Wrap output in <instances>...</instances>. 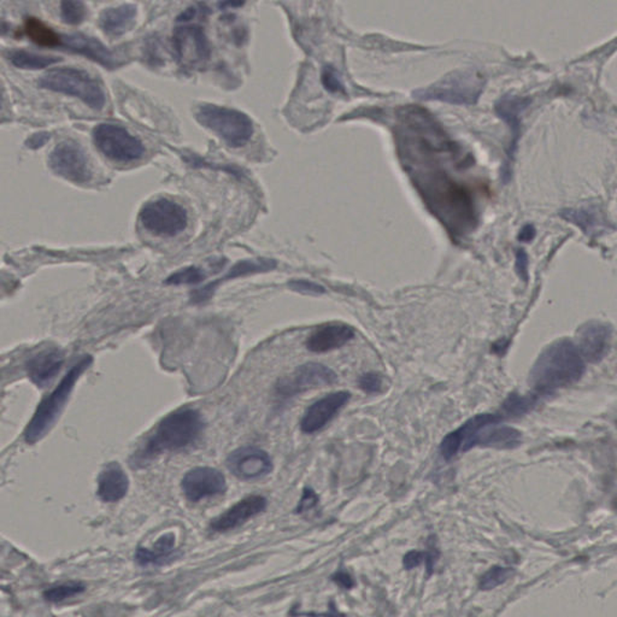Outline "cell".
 Segmentation results:
<instances>
[{"mask_svg": "<svg viewBox=\"0 0 617 617\" xmlns=\"http://www.w3.org/2000/svg\"><path fill=\"white\" fill-rule=\"evenodd\" d=\"M203 428L202 415L196 409L181 408L170 412L132 456V465L143 467L160 455L189 447L198 439Z\"/></svg>", "mask_w": 617, "mask_h": 617, "instance_id": "obj_1", "label": "cell"}, {"mask_svg": "<svg viewBox=\"0 0 617 617\" xmlns=\"http://www.w3.org/2000/svg\"><path fill=\"white\" fill-rule=\"evenodd\" d=\"M586 369L576 344L562 339L539 355L530 369V383L539 394L555 392L579 382Z\"/></svg>", "mask_w": 617, "mask_h": 617, "instance_id": "obj_2", "label": "cell"}, {"mask_svg": "<svg viewBox=\"0 0 617 617\" xmlns=\"http://www.w3.org/2000/svg\"><path fill=\"white\" fill-rule=\"evenodd\" d=\"M93 358L91 356H85L67 373L62 382L59 386L45 398L44 401L39 404L37 410H35L33 418L24 430V439L28 444H35L41 441L42 437L50 432V429L55 426L57 419L62 414L63 409L66 408L68 401L73 393V390L78 379L84 374L89 367H91Z\"/></svg>", "mask_w": 617, "mask_h": 617, "instance_id": "obj_3", "label": "cell"}, {"mask_svg": "<svg viewBox=\"0 0 617 617\" xmlns=\"http://www.w3.org/2000/svg\"><path fill=\"white\" fill-rule=\"evenodd\" d=\"M485 81L474 70L454 71L428 87L416 89L412 97L421 102H441L452 106H474Z\"/></svg>", "mask_w": 617, "mask_h": 617, "instance_id": "obj_4", "label": "cell"}, {"mask_svg": "<svg viewBox=\"0 0 617 617\" xmlns=\"http://www.w3.org/2000/svg\"><path fill=\"white\" fill-rule=\"evenodd\" d=\"M196 120L220 136L228 146L242 147L253 135V122L242 111L231 107L202 104L197 107Z\"/></svg>", "mask_w": 617, "mask_h": 617, "instance_id": "obj_5", "label": "cell"}, {"mask_svg": "<svg viewBox=\"0 0 617 617\" xmlns=\"http://www.w3.org/2000/svg\"><path fill=\"white\" fill-rule=\"evenodd\" d=\"M38 85L49 91L73 96L95 110L103 109L106 106V92L102 85L85 70L75 68L52 69L42 75Z\"/></svg>", "mask_w": 617, "mask_h": 617, "instance_id": "obj_6", "label": "cell"}, {"mask_svg": "<svg viewBox=\"0 0 617 617\" xmlns=\"http://www.w3.org/2000/svg\"><path fill=\"white\" fill-rule=\"evenodd\" d=\"M92 136L100 152L115 162H134L145 152L143 143L121 125L98 124L93 129Z\"/></svg>", "mask_w": 617, "mask_h": 617, "instance_id": "obj_7", "label": "cell"}, {"mask_svg": "<svg viewBox=\"0 0 617 617\" xmlns=\"http://www.w3.org/2000/svg\"><path fill=\"white\" fill-rule=\"evenodd\" d=\"M143 227L159 236H175L188 227V213L180 204L167 198L150 200L142 207Z\"/></svg>", "mask_w": 617, "mask_h": 617, "instance_id": "obj_8", "label": "cell"}, {"mask_svg": "<svg viewBox=\"0 0 617 617\" xmlns=\"http://www.w3.org/2000/svg\"><path fill=\"white\" fill-rule=\"evenodd\" d=\"M49 166L53 173L74 182L86 184L92 179L91 163L84 147L74 140H63L50 153Z\"/></svg>", "mask_w": 617, "mask_h": 617, "instance_id": "obj_9", "label": "cell"}, {"mask_svg": "<svg viewBox=\"0 0 617 617\" xmlns=\"http://www.w3.org/2000/svg\"><path fill=\"white\" fill-rule=\"evenodd\" d=\"M338 379L335 371L327 365L320 364H305L299 365L292 375L280 380L276 390L282 397H293L308 390L332 385Z\"/></svg>", "mask_w": 617, "mask_h": 617, "instance_id": "obj_10", "label": "cell"}, {"mask_svg": "<svg viewBox=\"0 0 617 617\" xmlns=\"http://www.w3.org/2000/svg\"><path fill=\"white\" fill-rule=\"evenodd\" d=\"M173 45L178 60L182 66H203L210 59L209 41L198 26L177 28L173 35Z\"/></svg>", "mask_w": 617, "mask_h": 617, "instance_id": "obj_11", "label": "cell"}, {"mask_svg": "<svg viewBox=\"0 0 617 617\" xmlns=\"http://www.w3.org/2000/svg\"><path fill=\"white\" fill-rule=\"evenodd\" d=\"M182 491L189 501L197 502L206 498L220 496L227 490L225 475L217 469L197 467L184 476L181 483Z\"/></svg>", "mask_w": 617, "mask_h": 617, "instance_id": "obj_12", "label": "cell"}, {"mask_svg": "<svg viewBox=\"0 0 617 617\" xmlns=\"http://www.w3.org/2000/svg\"><path fill=\"white\" fill-rule=\"evenodd\" d=\"M227 467L238 479L256 480L272 471V461L271 456L262 448L246 447L228 456Z\"/></svg>", "mask_w": 617, "mask_h": 617, "instance_id": "obj_13", "label": "cell"}, {"mask_svg": "<svg viewBox=\"0 0 617 617\" xmlns=\"http://www.w3.org/2000/svg\"><path fill=\"white\" fill-rule=\"evenodd\" d=\"M502 419V416L494 414H480L469 419L459 428L448 433L440 444V454L447 461L454 458L459 452H465L474 447L476 432L487 423Z\"/></svg>", "mask_w": 617, "mask_h": 617, "instance_id": "obj_14", "label": "cell"}, {"mask_svg": "<svg viewBox=\"0 0 617 617\" xmlns=\"http://www.w3.org/2000/svg\"><path fill=\"white\" fill-rule=\"evenodd\" d=\"M350 398V392L339 391V392L328 394V396L321 398L320 401H315L308 408L303 419H301V430L307 434L318 432L338 414L340 409L349 403Z\"/></svg>", "mask_w": 617, "mask_h": 617, "instance_id": "obj_15", "label": "cell"}, {"mask_svg": "<svg viewBox=\"0 0 617 617\" xmlns=\"http://www.w3.org/2000/svg\"><path fill=\"white\" fill-rule=\"evenodd\" d=\"M276 265H278V263H276L275 260L264 257L239 261L238 263H235L231 269H229L227 274H225L220 279L215 280V281L209 283V285L202 287V289L192 292L191 300L196 304L204 303V301L209 300L210 298L214 296V293L216 292V290L222 285V283L229 281V280L242 278V276L272 272L274 271Z\"/></svg>", "mask_w": 617, "mask_h": 617, "instance_id": "obj_16", "label": "cell"}, {"mask_svg": "<svg viewBox=\"0 0 617 617\" xmlns=\"http://www.w3.org/2000/svg\"><path fill=\"white\" fill-rule=\"evenodd\" d=\"M60 46L71 52L87 57L93 62L99 63L107 69H115L122 64L116 53L106 48L98 39L88 37V35L81 33L64 35L60 37Z\"/></svg>", "mask_w": 617, "mask_h": 617, "instance_id": "obj_17", "label": "cell"}, {"mask_svg": "<svg viewBox=\"0 0 617 617\" xmlns=\"http://www.w3.org/2000/svg\"><path fill=\"white\" fill-rule=\"evenodd\" d=\"M267 508V500L262 496H249L233 505L224 514L213 520L210 529L214 532H228L244 525Z\"/></svg>", "mask_w": 617, "mask_h": 617, "instance_id": "obj_18", "label": "cell"}, {"mask_svg": "<svg viewBox=\"0 0 617 617\" xmlns=\"http://www.w3.org/2000/svg\"><path fill=\"white\" fill-rule=\"evenodd\" d=\"M610 329L601 322H590L577 332V349L585 361L599 362L609 350Z\"/></svg>", "mask_w": 617, "mask_h": 617, "instance_id": "obj_19", "label": "cell"}, {"mask_svg": "<svg viewBox=\"0 0 617 617\" xmlns=\"http://www.w3.org/2000/svg\"><path fill=\"white\" fill-rule=\"evenodd\" d=\"M354 336L355 331L350 326L343 324L322 326L308 336L307 349L315 354L328 353V351L345 345Z\"/></svg>", "mask_w": 617, "mask_h": 617, "instance_id": "obj_20", "label": "cell"}, {"mask_svg": "<svg viewBox=\"0 0 617 617\" xmlns=\"http://www.w3.org/2000/svg\"><path fill=\"white\" fill-rule=\"evenodd\" d=\"M501 422L502 419H496L483 426L476 432L474 447L500 448V450L518 447L521 444V433L512 427L501 425Z\"/></svg>", "mask_w": 617, "mask_h": 617, "instance_id": "obj_21", "label": "cell"}, {"mask_svg": "<svg viewBox=\"0 0 617 617\" xmlns=\"http://www.w3.org/2000/svg\"><path fill=\"white\" fill-rule=\"evenodd\" d=\"M129 480L117 462L107 463L98 476V497L106 503H115L125 497Z\"/></svg>", "mask_w": 617, "mask_h": 617, "instance_id": "obj_22", "label": "cell"}, {"mask_svg": "<svg viewBox=\"0 0 617 617\" xmlns=\"http://www.w3.org/2000/svg\"><path fill=\"white\" fill-rule=\"evenodd\" d=\"M63 364L64 355L62 351L59 349L41 351L28 361V376L38 387H45L59 374Z\"/></svg>", "mask_w": 617, "mask_h": 617, "instance_id": "obj_23", "label": "cell"}, {"mask_svg": "<svg viewBox=\"0 0 617 617\" xmlns=\"http://www.w3.org/2000/svg\"><path fill=\"white\" fill-rule=\"evenodd\" d=\"M530 104V100L527 98H521L518 96H504L498 100L496 104V113L502 120L507 122L509 127L511 129V152H509V159L514 154L516 149V143H518L520 136V115L527 109Z\"/></svg>", "mask_w": 617, "mask_h": 617, "instance_id": "obj_24", "label": "cell"}, {"mask_svg": "<svg viewBox=\"0 0 617 617\" xmlns=\"http://www.w3.org/2000/svg\"><path fill=\"white\" fill-rule=\"evenodd\" d=\"M136 19V6L124 5L116 8L104 10L100 14L99 24L104 33L111 37H118L132 30Z\"/></svg>", "mask_w": 617, "mask_h": 617, "instance_id": "obj_25", "label": "cell"}, {"mask_svg": "<svg viewBox=\"0 0 617 617\" xmlns=\"http://www.w3.org/2000/svg\"><path fill=\"white\" fill-rule=\"evenodd\" d=\"M562 217L583 229L586 235H598L608 228L604 215L595 207L562 211Z\"/></svg>", "mask_w": 617, "mask_h": 617, "instance_id": "obj_26", "label": "cell"}, {"mask_svg": "<svg viewBox=\"0 0 617 617\" xmlns=\"http://www.w3.org/2000/svg\"><path fill=\"white\" fill-rule=\"evenodd\" d=\"M174 548V534H166V536H162L157 540L153 548H139L136 550L135 559L140 566H143L164 565L173 556Z\"/></svg>", "mask_w": 617, "mask_h": 617, "instance_id": "obj_27", "label": "cell"}, {"mask_svg": "<svg viewBox=\"0 0 617 617\" xmlns=\"http://www.w3.org/2000/svg\"><path fill=\"white\" fill-rule=\"evenodd\" d=\"M24 31L32 41L41 46H60V37L41 20L28 17L24 23Z\"/></svg>", "mask_w": 617, "mask_h": 617, "instance_id": "obj_28", "label": "cell"}, {"mask_svg": "<svg viewBox=\"0 0 617 617\" xmlns=\"http://www.w3.org/2000/svg\"><path fill=\"white\" fill-rule=\"evenodd\" d=\"M10 60L14 66L20 68V69L38 70L53 66V64L59 63L60 60L57 57L38 55V53L24 51V50H17V51L10 53Z\"/></svg>", "mask_w": 617, "mask_h": 617, "instance_id": "obj_29", "label": "cell"}, {"mask_svg": "<svg viewBox=\"0 0 617 617\" xmlns=\"http://www.w3.org/2000/svg\"><path fill=\"white\" fill-rule=\"evenodd\" d=\"M84 591V585L77 583V581H70V583L60 584L48 588L45 591L44 597L49 602L60 603L66 601L68 598L74 597V595L80 594Z\"/></svg>", "mask_w": 617, "mask_h": 617, "instance_id": "obj_30", "label": "cell"}, {"mask_svg": "<svg viewBox=\"0 0 617 617\" xmlns=\"http://www.w3.org/2000/svg\"><path fill=\"white\" fill-rule=\"evenodd\" d=\"M512 576H514V570L511 568L500 566H493L480 579L479 587L483 591L493 590V588L501 586L505 581L511 579Z\"/></svg>", "mask_w": 617, "mask_h": 617, "instance_id": "obj_31", "label": "cell"}, {"mask_svg": "<svg viewBox=\"0 0 617 617\" xmlns=\"http://www.w3.org/2000/svg\"><path fill=\"white\" fill-rule=\"evenodd\" d=\"M207 279L206 272L198 267H188L171 274L166 280L167 285H197Z\"/></svg>", "mask_w": 617, "mask_h": 617, "instance_id": "obj_32", "label": "cell"}, {"mask_svg": "<svg viewBox=\"0 0 617 617\" xmlns=\"http://www.w3.org/2000/svg\"><path fill=\"white\" fill-rule=\"evenodd\" d=\"M60 16L64 23L68 24H80L86 17V8L84 3L68 0L60 5Z\"/></svg>", "mask_w": 617, "mask_h": 617, "instance_id": "obj_33", "label": "cell"}, {"mask_svg": "<svg viewBox=\"0 0 617 617\" xmlns=\"http://www.w3.org/2000/svg\"><path fill=\"white\" fill-rule=\"evenodd\" d=\"M321 81L329 93H345V87L335 68L325 67L322 70Z\"/></svg>", "mask_w": 617, "mask_h": 617, "instance_id": "obj_34", "label": "cell"}, {"mask_svg": "<svg viewBox=\"0 0 617 617\" xmlns=\"http://www.w3.org/2000/svg\"><path fill=\"white\" fill-rule=\"evenodd\" d=\"M289 287L294 292L300 294H307V296H320L326 293L324 286L318 285L317 282L308 281V280H292L289 282Z\"/></svg>", "mask_w": 617, "mask_h": 617, "instance_id": "obj_35", "label": "cell"}, {"mask_svg": "<svg viewBox=\"0 0 617 617\" xmlns=\"http://www.w3.org/2000/svg\"><path fill=\"white\" fill-rule=\"evenodd\" d=\"M358 386L365 393L375 394L382 391V380L378 373H365L358 379Z\"/></svg>", "mask_w": 617, "mask_h": 617, "instance_id": "obj_36", "label": "cell"}, {"mask_svg": "<svg viewBox=\"0 0 617 617\" xmlns=\"http://www.w3.org/2000/svg\"><path fill=\"white\" fill-rule=\"evenodd\" d=\"M532 408V401L526 400V398H520L511 396L504 404V411L509 415H521L522 412Z\"/></svg>", "mask_w": 617, "mask_h": 617, "instance_id": "obj_37", "label": "cell"}, {"mask_svg": "<svg viewBox=\"0 0 617 617\" xmlns=\"http://www.w3.org/2000/svg\"><path fill=\"white\" fill-rule=\"evenodd\" d=\"M318 504V496L317 493H315L314 490H311L310 487H305L303 491V496L300 498L299 504H298L296 511L298 514H304V512L311 511V509L317 507Z\"/></svg>", "mask_w": 617, "mask_h": 617, "instance_id": "obj_38", "label": "cell"}, {"mask_svg": "<svg viewBox=\"0 0 617 617\" xmlns=\"http://www.w3.org/2000/svg\"><path fill=\"white\" fill-rule=\"evenodd\" d=\"M422 562H426V552L418 550L409 551L403 558L404 568L408 570L418 568Z\"/></svg>", "mask_w": 617, "mask_h": 617, "instance_id": "obj_39", "label": "cell"}, {"mask_svg": "<svg viewBox=\"0 0 617 617\" xmlns=\"http://www.w3.org/2000/svg\"><path fill=\"white\" fill-rule=\"evenodd\" d=\"M332 580L335 581L339 587L344 588V590H351V588H354L355 585H356L354 576H351L349 572H346L345 569H339L338 572L332 576Z\"/></svg>", "mask_w": 617, "mask_h": 617, "instance_id": "obj_40", "label": "cell"}, {"mask_svg": "<svg viewBox=\"0 0 617 617\" xmlns=\"http://www.w3.org/2000/svg\"><path fill=\"white\" fill-rule=\"evenodd\" d=\"M50 140V134L48 133H37L33 134L30 139L27 140L26 145L30 149H39V147L44 146L46 143Z\"/></svg>", "mask_w": 617, "mask_h": 617, "instance_id": "obj_41", "label": "cell"}, {"mask_svg": "<svg viewBox=\"0 0 617 617\" xmlns=\"http://www.w3.org/2000/svg\"><path fill=\"white\" fill-rule=\"evenodd\" d=\"M437 559H439V552H437V548L432 545V547H429V551L426 552V565L427 572H428V574H432Z\"/></svg>", "mask_w": 617, "mask_h": 617, "instance_id": "obj_42", "label": "cell"}, {"mask_svg": "<svg viewBox=\"0 0 617 617\" xmlns=\"http://www.w3.org/2000/svg\"><path fill=\"white\" fill-rule=\"evenodd\" d=\"M527 265H529V258H527L525 251L519 250L516 253V269H518L520 275L527 274Z\"/></svg>", "mask_w": 617, "mask_h": 617, "instance_id": "obj_43", "label": "cell"}, {"mask_svg": "<svg viewBox=\"0 0 617 617\" xmlns=\"http://www.w3.org/2000/svg\"><path fill=\"white\" fill-rule=\"evenodd\" d=\"M534 236H536V228L532 225H527L520 232L519 240L523 243H530V240L534 239Z\"/></svg>", "mask_w": 617, "mask_h": 617, "instance_id": "obj_44", "label": "cell"}, {"mask_svg": "<svg viewBox=\"0 0 617 617\" xmlns=\"http://www.w3.org/2000/svg\"><path fill=\"white\" fill-rule=\"evenodd\" d=\"M325 617H346L344 613L340 612L338 608L336 606L335 602H329L328 612L325 613Z\"/></svg>", "mask_w": 617, "mask_h": 617, "instance_id": "obj_45", "label": "cell"}, {"mask_svg": "<svg viewBox=\"0 0 617 617\" xmlns=\"http://www.w3.org/2000/svg\"><path fill=\"white\" fill-rule=\"evenodd\" d=\"M243 3H224V5H221V6H242Z\"/></svg>", "mask_w": 617, "mask_h": 617, "instance_id": "obj_46", "label": "cell"}]
</instances>
